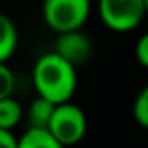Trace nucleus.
<instances>
[{
  "label": "nucleus",
  "instance_id": "obj_2",
  "mask_svg": "<svg viewBox=\"0 0 148 148\" xmlns=\"http://www.w3.org/2000/svg\"><path fill=\"white\" fill-rule=\"evenodd\" d=\"M90 13L88 0H47L43 4V19L56 32H75L84 25Z\"/></svg>",
  "mask_w": 148,
  "mask_h": 148
},
{
  "label": "nucleus",
  "instance_id": "obj_13",
  "mask_svg": "<svg viewBox=\"0 0 148 148\" xmlns=\"http://www.w3.org/2000/svg\"><path fill=\"white\" fill-rule=\"evenodd\" d=\"M0 148H19V139L11 131L0 130Z\"/></svg>",
  "mask_w": 148,
  "mask_h": 148
},
{
  "label": "nucleus",
  "instance_id": "obj_7",
  "mask_svg": "<svg viewBox=\"0 0 148 148\" xmlns=\"http://www.w3.org/2000/svg\"><path fill=\"white\" fill-rule=\"evenodd\" d=\"M15 47H17V28L13 21L0 11V64H6V60L15 53Z\"/></svg>",
  "mask_w": 148,
  "mask_h": 148
},
{
  "label": "nucleus",
  "instance_id": "obj_9",
  "mask_svg": "<svg viewBox=\"0 0 148 148\" xmlns=\"http://www.w3.org/2000/svg\"><path fill=\"white\" fill-rule=\"evenodd\" d=\"M23 118V109L15 98H6L0 101V130L11 131Z\"/></svg>",
  "mask_w": 148,
  "mask_h": 148
},
{
  "label": "nucleus",
  "instance_id": "obj_3",
  "mask_svg": "<svg viewBox=\"0 0 148 148\" xmlns=\"http://www.w3.org/2000/svg\"><path fill=\"white\" fill-rule=\"evenodd\" d=\"M98 11L103 25L114 32L133 30L148 13L146 0H101Z\"/></svg>",
  "mask_w": 148,
  "mask_h": 148
},
{
  "label": "nucleus",
  "instance_id": "obj_11",
  "mask_svg": "<svg viewBox=\"0 0 148 148\" xmlns=\"http://www.w3.org/2000/svg\"><path fill=\"white\" fill-rule=\"evenodd\" d=\"M15 88V75L6 64H0V101L11 98Z\"/></svg>",
  "mask_w": 148,
  "mask_h": 148
},
{
  "label": "nucleus",
  "instance_id": "obj_5",
  "mask_svg": "<svg viewBox=\"0 0 148 148\" xmlns=\"http://www.w3.org/2000/svg\"><path fill=\"white\" fill-rule=\"evenodd\" d=\"M54 53L60 54L69 64L79 66V64H84L92 56V41L79 30L66 32V34H60V38L56 40V51Z\"/></svg>",
  "mask_w": 148,
  "mask_h": 148
},
{
  "label": "nucleus",
  "instance_id": "obj_12",
  "mask_svg": "<svg viewBox=\"0 0 148 148\" xmlns=\"http://www.w3.org/2000/svg\"><path fill=\"white\" fill-rule=\"evenodd\" d=\"M135 56H137L139 64L148 68V32L139 38L137 45H135Z\"/></svg>",
  "mask_w": 148,
  "mask_h": 148
},
{
  "label": "nucleus",
  "instance_id": "obj_1",
  "mask_svg": "<svg viewBox=\"0 0 148 148\" xmlns=\"http://www.w3.org/2000/svg\"><path fill=\"white\" fill-rule=\"evenodd\" d=\"M34 86L40 98L54 105L69 103L77 86L75 66L56 53H47L38 58L34 66Z\"/></svg>",
  "mask_w": 148,
  "mask_h": 148
},
{
  "label": "nucleus",
  "instance_id": "obj_8",
  "mask_svg": "<svg viewBox=\"0 0 148 148\" xmlns=\"http://www.w3.org/2000/svg\"><path fill=\"white\" fill-rule=\"evenodd\" d=\"M19 148H66L51 135L49 130H28L19 137Z\"/></svg>",
  "mask_w": 148,
  "mask_h": 148
},
{
  "label": "nucleus",
  "instance_id": "obj_6",
  "mask_svg": "<svg viewBox=\"0 0 148 148\" xmlns=\"http://www.w3.org/2000/svg\"><path fill=\"white\" fill-rule=\"evenodd\" d=\"M54 111H56V105L51 103L49 99L38 96V98L30 103V109H28L30 127H32V130H49Z\"/></svg>",
  "mask_w": 148,
  "mask_h": 148
},
{
  "label": "nucleus",
  "instance_id": "obj_4",
  "mask_svg": "<svg viewBox=\"0 0 148 148\" xmlns=\"http://www.w3.org/2000/svg\"><path fill=\"white\" fill-rule=\"evenodd\" d=\"M49 131L64 146H71L79 143L86 133V116H84L83 109L73 103L56 105Z\"/></svg>",
  "mask_w": 148,
  "mask_h": 148
},
{
  "label": "nucleus",
  "instance_id": "obj_10",
  "mask_svg": "<svg viewBox=\"0 0 148 148\" xmlns=\"http://www.w3.org/2000/svg\"><path fill=\"white\" fill-rule=\"evenodd\" d=\"M133 116L141 126L148 127V86H145L137 94L133 103Z\"/></svg>",
  "mask_w": 148,
  "mask_h": 148
},
{
  "label": "nucleus",
  "instance_id": "obj_14",
  "mask_svg": "<svg viewBox=\"0 0 148 148\" xmlns=\"http://www.w3.org/2000/svg\"><path fill=\"white\" fill-rule=\"evenodd\" d=\"M146 11H148V0H146Z\"/></svg>",
  "mask_w": 148,
  "mask_h": 148
}]
</instances>
